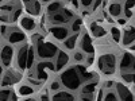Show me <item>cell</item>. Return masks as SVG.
<instances>
[{
	"mask_svg": "<svg viewBox=\"0 0 135 101\" xmlns=\"http://www.w3.org/2000/svg\"><path fill=\"white\" fill-rule=\"evenodd\" d=\"M60 82L69 90H77L78 88L81 86L83 84V80H81V74L78 72L77 66L74 67H69L61 73L60 75Z\"/></svg>",
	"mask_w": 135,
	"mask_h": 101,
	"instance_id": "1",
	"label": "cell"
},
{
	"mask_svg": "<svg viewBox=\"0 0 135 101\" xmlns=\"http://www.w3.org/2000/svg\"><path fill=\"white\" fill-rule=\"evenodd\" d=\"M58 47L57 44H54L53 42H47V41H42L39 39L37 42V49H35V53L37 55L43 59V61H50L53 59L55 55L58 54Z\"/></svg>",
	"mask_w": 135,
	"mask_h": 101,
	"instance_id": "2",
	"label": "cell"
},
{
	"mask_svg": "<svg viewBox=\"0 0 135 101\" xmlns=\"http://www.w3.org/2000/svg\"><path fill=\"white\" fill-rule=\"evenodd\" d=\"M97 66L100 72L105 75H112L116 72V57L112 53H105L97 59Z\"/></svg>",
	"mask_w": 135,
	"mask_h": 101,
	"instance_id": "3",
	"label": "cell"
},
{
	"mask_svg": "<svg viewBox=\"0 0 135 101\" xmlns=\"http://www.w3.org/2000/svg\"><path fill=\"white\" fill-rule=\"evenodd\" d=\"M134 54L132 53H123L119 61L120 73H134Z\"/></svg>",
	"mask_w": 135,
	"mask_h": 101,
	"instance_id": "4",
	"label": "cell"
},
{
	"mask_svg": "<svg viewBox=\"0 0 135 101\" xmlns=\"http://www.w3.org/2000/svg\"><path fill=\"white\" fill-rule=\"evenodd\" d=\"M54 70H55V67L51 61H41L37 65V78L42 82L45 80H47L49 72H54Z\"/></svg>",
	"mask_w": 135,
	"mask_h": 101,
	"instance_id": "5",
	"label": "cell"
},
{
	"mask_svg": "<svg viewBox=\"0 0 135 101\" xmlns=\"http://www.w3.org/2000/svg\"><path fill=\"white\" fill-rule=\"evenodd\" d=\"M22 80V74L18 73L16 70H7L6 73H3V77H2V81H0V85L3 88L6 86H11V85H15L18 84L19 81Z\"/></svg>",
	"mask_w": 135,
	"mask_h": 101,
	"instance_id": "6",
	"label": "cell"
},
{
	"mask_svg": "<svg viewBox=\"0 0 135 101\" xmlns=\"http://www.w3.org/2000/svg\"><path fill=\"white\" fill-rule=\"evenodd\" d=\"M28 49L30 44L25 43L22 44V47L16 53V67L19 70H25L27 69V55H28Z\"/></svg>",
	"mask_w": 135,
	"mask_h": 101,
	"instance_id": "7",
	"label": "cell"
},
{
	"mask_svg": "<svg viewBox=\"0 0 135 101\" xmlns=\"http://www.w3.org/2000/svg\"><path fill=\"white\" fill-rule=\"evenodd\" d=\"M115 88H116V92H118V96L116 97L120 98V101H134L132 90H131L130 88H127V85L116 82L115 84Z\"/></svg>",
	"mask_w": 135,
	"mask_h": 101,
	"instance_id": "8",
	"label": "cell"
},
{
	"mask_svg": "<svg viewBox=\"0 0 135 101\" xmlns=\"http://www.w3.org/2000/svg\"><path fill=\"white\" fill-rule=\"evenodd\" d=\"M14 58V47L11 44H4L0 49V62L4 66H9Z\"/></svg>",
	"mask_w": 135,
	"mask_h": 101,
	"instance_id": "9",
	"label": "cell"
},
{
	"mask_svg": "<svg viewBox=\"0 0 135 101\" xmlns=\"http://www.w3.org/2000/svg\"><path fill=\"white\" fill-rule=\"evenodd\" d=\"M134 39H135V31H134V26L130 24V26H126L124 27V31H123L122 34V43H123V46H126V47H130L131 44H134Z\"/></svg>",
	"mask_w": 135,
	"mask_h": 101,
	"instance_id": "10",
	"label": "cell"
},
{
	"mask_svg": "<svg viewBox=\"0 0 135 101\" xmlns=\"http://www.w3.org/2000/svg\"><path fill=\"white\" fill-rule=\"evenodd\" d=\"M80 47H81L83 53H86V54H93L95 53V46H93L92 38H91L89 34H86V32L83 34L81 42H80Z\"/></svg>",
	"mask_w": 135,
	"mask_h": 101,
	"instance_id": "11",
	"label": "cell"
},
{
	"mask_svg": "<svg viewBox=\"0 0 135 101\" xmlns=\"http://www.w3.org/2000/svg\"><path fill=\"white\" fill-rule=\"evenodd\" d=\"M49 31L57 41H65L69 37V30L65 26H53V27H50Z\"/></svg>",
	"mask_w": 135,
	"mask_h": 101,
	"instance_id": "12",
	"label": "cell"
},
{
	"mask_svg": "<svg viewBox=\"0 0 135 101\" xmlns=\"http://www.w3.org/2000/svg\"><path fill=\"white\" fill-rule=\"evenodd\" d=\"M23 8L26 9V12H28L30 15L37 16V15L41 14L42 4L39 2H25L23 3Z\"/></svg>",
	"mask_w": 135,
	"mask_h": 101,
	"instance_id": "13",
	"label": "cell"
},
{
	"mask_svg": "<svg viewBox=\"0 0 135 101\" xmlns=\"http://www.w3.org/2000/svg\"><path fill=\"white\" fill-rule=\"evenodd\" d=\"M55 57H57V61H55L54 67L57 72H60L68 65V62H69V55H68L66 51H58V54L55 55Z\"/></svg>",
	"mask_w": 135,
	"mask_h": 101,
	"instance_id": "14",
	"label": "cell"
},
{
	"mask_svg": "<svg viewBox=\"0 0 135 101\" xmlns=\"http://www.w3.org/2000/svg\"><path fill=\"white\" fill-rule=\"evenodd\" d=\"M7 38H8V42L11 43V44H14V43H20V42H25L26 41V35L22 31H19V30H12V31H9L8 32V35H7Z\"/></svg>",
	"mask_w": 135,
	"mask_h": 101,
	"instance_id": "15",
	"label": "cell"
},
{
	"mask_svg": "<svg viewBox=\"0 0 135 101\" xmlns=\"http://www.w3.org/2000/svg\"><path fill=\"white\" fill-rule=\"evenodd\" d=\"M74 96L70 93V92H68V90H60L57 92L50 101H74Z\"/></svg>",
	"mask_w": 135,
	"mask_h": 101,
	"instance_id": "16",
	"label": "cell"
},
{
	"mask_svg": "<svg viewBox=\"0 0 135 101\" xmlns=\"http://www.w3.org/2000/svg\"><path fill=\"white\" fill-rule=\"evenodd\" d=\"M0 101H18L16 93L12 89L3 88L2 90H0Z\"/></svg>",
	"mask_w": 135,
	"mask_h": 101,
	"instance_id": "17",
	"label": "cell"
},
{
	"mask_svg": "<svg viewBox=\"0 0 135 101\" xmlns=\"http://www.w3.org/2000/svg\"><path fill=\"white\" fill-rule=\"evenodd\" d=\"M20 26L23 30L26 31H32L34 28H35L37 23H35V20H34V18L31 16H23L20 19Z\"/></svg>",
	"mask_w": 135,
	"mask_h": 101,
	"instance_id": "18",
	"label": "cell"
},
{
	"mask_svg": "<svg viewBox=\"0 0 135 101\" xmlns=\"http://www.w3.org/2000/svg\"><path fill=\"white\" fill-rule=\"evenodd\" d=\"M123 12V6L120 3H111L108 6V14L112 16V18H119Z\"/></svg>",
	"mask_w": 135,
	"mask_h": 101,
	"instance_id": "19",
	"label": "cell"
},
{
	"mask_svg": "<svg viewBox=\"0 0 135 101\" xmlns=\"http://www.w3.org/2000/svg\"><path fill=\"white\" fill-rule=\"evenodd\" d=\"M62 8H64V4H62L61 2H51V3H49V4H47L46 11H47V14L51 16V15H54V14L61 12Z\"/></svg>",
	"mask_w": 135,
	"mask_h": 101,
	"instance_id": "20",
	"label": "cell"
},
{
	"mask_svg": "<svg viewBox=\"0 0 135 101\" xmlns=\"http://www.w3.org/2000/svg\"><path fill=\"white\" fill-rule=\"evenodd\" d=\"M91 31H92V35L95 38H101V37H104L105 35V28L103 26H100L99 23H92L91 24Z\"/></svg>",
	"mask_w": 135,
	"mask_h": 101,
	"instance_id": "21",
	"label": "cell"
},
{
	"mask_svg": "<svg viewBox=\"0 0 135 101\" xmlns=\"http://www.w3.org/2000/svg\"><path fill=\"white\" fill-rule=\"evenodd\" d=\"M77 39H78V35L77 34H73V35H69L65 41H64V46L68 49V50H73L77 44Z\"/></svg>",
	"mask_w": 135,
	"mask_h": 101,
	"instance_id": "22",
	"label": "cell"
},
{
	"mask_svg": "<svg viewBox=\"0 0 135 101\" xmlns=\"http://www.w3.org/2000/svg\"><path fill=\"white\" fill-rule=\"evenodd\" d=\"M96 86H97V81H91V82H85V84H84V86H83V89H81V93L95 94Z\"/></svg>",
	"mask_w": 135,
	"mask_h": 101,
	"instance_id": "23",
	"label": "cell"
},
{
	"mask_svg": "<svg viewBox=\"0 0 135 101\" xmlns=\"http://www.w3.org/2000/svg\"><path fill=\"white\" fill-rule=\"evenodd\" d=\"M50 22H53V24L55 26H61V23H65V22H68V19L65 18V15L62 14V11L58 14H54L50 16Z\"/></svg>",
	"mask_w": 135,
	"mask_h": 101,
	"instance_id": "24",
	"label": "cell"
},
{
	"mask_svg": "<svg viewBox=\"0 0 135 101\" xmlns=\"http://www.w3.org/2000/svg\"><path fill=\"white\" fill-rule=\"evenodd\" d=\"M32 92H34V88L32 86H30V85H20L19 88H18V93L20 94V96H30V94H32Z\"/></svg>",
	"mask_w": 135,
	"mask_h": 101,
	"instance_id": "25",
	"label": "cell"
},
{
	"mask_svg": "<svg viewBox=\"0 0 135 101\" xmlns=\"http://www.w3.org/2000/svg\"><path fill=\"white\" fill-rule=\"evenodd\" d=\"M134 15V2H127L124 4V16L128 20L130 18H132Z\"/></svg>",
	"mask_w": 135,
	"mask_h": 101,
	"instance_id": "26",
	"label": "cell"
},
{
	"mask_svg": "<svg viewBox=\"0 0 135 101\" xmlns=\"http://www.w3.org/2000/svg\"><path fill=\"white\" fill-rule=\"evenodd\" d=\"M34 57H35V49L30 46L28 55H27V69H31V66L34 65Z\"/></svg>",
	"mask_w": 135,
	"mask_h": 101,
	"instance_id": "27",
	"label": "cell"
},
{
	"mask_svg": "<svg viewBox=\"0 0 135 101\" xmlns=\"http://www.w3.org/2000/svg\"><path fill=\"white\" fill-rule=\"evenodd\" d=\"M15 7H16V4H14V3H3V4H0V11H3L4 14L14 12Z\"/></svg>",
	"mask_w": 135,
	"mask_h": 101,
	"instance_id": "28",
	"label": "cell"
},
{
	"mask_svg": "<svg viewBox=\"0 0 135 101\" xmlns=\"http://www.w3.org/2000/svg\"><path fill=\"white\" fill-rule=\"evenodd\" d=\"M111 37H112V39H114V42H120V38H122V32H120V30L118 28V27H112L111 28Z\"/></svg>",
	"mask_w": 135,
	"mask_h": 101,
	"instance_id": "29",
	"label": "cell"
},
{
	"mask_svg": "<svg viewBox=\"0 0 135 101\" xmlns=\"http://www.w3.org/2000/svg\"><path fill=\"white\" fill-rule=\"evenodd\" d=\"M81 26H83V20L80 18H77V19L73 20V23H72V30L74 32H78V31L81 30Z\"/></svg>",
	"mask_w": 135,
	"mask_h": 101,
	"instance_id": "30",
	"label": "cell"
},
{
	"mask_svg": "<svg viewBox=\"0 0 135 101\" xmlns=\"http://www.w3.org/2000/svg\"><path fill=\"white\" fill-rule=\"evenodd\" d=\"M103 101H119L118 97H116V93L114 92H107L103 97Z\"/></svg>",
	"mask_w": 135,
	"mask_h": 101,
	"instance_id": "31",
	"label": "cell"
},
{
	"mask_svg": "<svg viewBox=\"0 0 135 101\" xmlns=\"http://www.w3.org/2000/svg\"><path fill=\"white\" fill-rule=\"evenodd\" d=\"M122 78L124 82L132 84L134 82V73H122Z\"/></svg>",
	"mask_w": 135,
	"mask_h": 101,
	"instance_id": "32",
	"label": "cell"
},
{
	"mask_svg": "<svg viewBox=\"0 0 135 101\" xmlns=\"http://www.w3.org/2000/svg\"><path fill=\"white\" fill-rule=\"evenodd\" d=\"M61 88H62V85H61L60 81H53V82L50 84V86H49V89H50L51 92H60Z\"/></svg>",
	"mask_w": 135,
	"mask_h": 101,
	"instance_id": "33",
	"label": "cell"
},
{
	"mask_svg": "<svg viewBox=\"0 0 135 101\" xmlns=\"http://www.w3.org/2000/svg\"><path fill=\"white\" fill-rule=\"evenodd\" d=\"M73 59H74L76 62H83V61H85V55H84V53H81V51H76L74 55H73Z\"/></svg>",
	"mask_w": 135,
	"mask_h": 101,
	"instance_id": "34",
	"label": "cell"
},
{
	"mask_svg": "<svg viewBox=\"0 0 135 101\" xmlns=\"http://www.w3.org/2000/svg\"><path fill=\"white\" fill-rule=\"evenodd\" d=\"M20 14H22V7L20 6H16V8L14 9V16H12V20L15 22V20H18V18L20 16Z\"/></svg>",
	"mask_w": 135,
	"mask_h": 101,
	"instance_id": "35",
	"label": "cell"
},
{
	"mask_svg": "<svg viewBox=\"0 0 135 101\" xmlns=\"http://www.w3.org/2000/svg\"><path fill=\"white\" fill-rule=\"evenodd\" d=\"M95 94H88V93H81V101H93Z\"/></svg>",
	"mask_w": 135,
	"mask_h": 101,
	"instance_id": "36",
	"label": "cell"
},
{
	"mask_svg": "<svg viewBox=\"0 0 135 101\" xmlns=\"http://www.w3.org/2000/svg\"><path fill=\"white\" fill-rule=\"evenodd\" d=\"M39 101H50V97H49L47 92H43V93L41 94V97H39Z\"/></svg>",
	"mask_w": 135,
	"mask_h": 101,
	"instance_id": "37",
	"label": "cell"
},
{
	"mask_svg": "<svg viewBox=\"0 0 135 101\" xmlns=\"http://www.w3.org/2000/svg\"><path fill=\"white\" fill-rule=\"evenodd\" d=\"M92 4H93L92 0H84V2L80 3V6H83V7H92Z\"/></svg>",
	"mask_w": 135,
	"mask_h": 101,
	"instance_id": "38",
	"label": "cell"
},
{
	"mask_svg": "<svg viewBox=\"0 0 135 101\" xmlns=\"http://www.w3.org/2000/svg\"><path fill=\"white\" fill-rule=\"evenodd\" d=\"M116 22H118L120 26H126V24H127V19H126V18H118Z\"/></svg>",
	"mask_w": 135,
	"mask_h": 101,
	"instance_id": "39",
	"label": "cell"
},
{
	"mask_svg": "<svg viewBox=\"0 0 135 101\" xmlns=\"http://www.w3.org/2000/svg\"><path fill=\"white\" fill-rule=\"evenodd\" d=\"M28 82H30V86H32V85H41L42 84L39 80H34V78H28Z\"/></svg>",
	"mask_w": 135,
	"mask_h": 101,
	"instance_id": "40",
	"label": "cell"
},
{
	"mask_svg": "<svg viewBox=\"0 0 135 101\" xmlns=\"http://www.w3.org/2000/svg\"><path fill=\"white\" fill-rule=\"evenodd\" d=\"M103 97H104V90L101 89V90H99V94H97L96 101H103Z\"/></svg>",
	"mask_w": 135,
	"mask_h": 101,
	"instance_id": "41",
	"label": "cell"
},
{
	"mask_svg": "<svg viewBox=\"0 0 135 101\" xmlns=\"http://www.w3.org/2000/svg\"><path fill=\"white\" fill-rule=\"evenodd\" d=\"M0 20H2V22H8V20H9V16H8V14L0 15Z\"/></svg>",
	"mask_w": 135,
	"mask_h": 101,
	"instance_id": "42",
	"label": "cell"
},
{
	"mask_svg": "<svg viewBox=\"0 0 135 101\" xmlns=\"http://www.w3.org/2000/svg\"><path fill=\"white\" fill-rule=\"evenodd\" d=\"M100 6H101V2H96V3H93V4H92V8L96 11V9L100 7Z\"/></svg>",
	"mask_w": 135,
	"mask_h": 101,
	"instance_id": "43",
	"label": "cell"
},
{
	"mask_svg": "<svg viewBox=\"0 0 135 101\" xmlns=\"http://www.w3.org/2000/svg\"><path fill=\"white\" fill-rule=\"evenodd\" d=\"M2 77H3V66L0 63V81H2Z\"/></svg>",
	"mask_w": 135,
	"mask_h": 101,
	"instance_id": "44",
	"label": "cell"
},
{
	"mask_svg": "<svg viewBox=\"0 0 135 101\" xmlns=\"http://www.w3.org/2000/svg\"><path fill=\"white\" fill-rule=\"evenodd\" d=\"M93 59H95V58H93V55H92V57H89V58H88L86 61H88V63H89V65H91V63L93 62Z\"/></svg>",
	"mask_w": 135,
	"mask_h": 101,
	"instance_id": "45",
	"label": "cell"
},
{
	"mask_svg": "<svg viewBox=\"0 0 135 101\" xmlns=\"http://www.w3.org/2000/svg\"><path fill=\"white\" fill-rule=\"evenodd\" d=\"M78 6H80V3H77V2H72V7H74V8H77Z\"/></svg>",
	"mask_w": 135,
	"mask_h": 101,
	"instance_id": "46",
	"label": "cell"
},
{
	"mask_svg": "<svg viewBox=\"0 0 135 101\" xmlns=\"http://www.w3.org/2000/svg\"><path fill=\"white\" fill-rule=\"evenodd\" d=\"M23 101H35L34 98H26V100H23Z\"/></svg>",
	"mask_w": 135,
	"mask_h": 101,
	"instance_id": "47",
	"label": "cell"
}]
</instances>
